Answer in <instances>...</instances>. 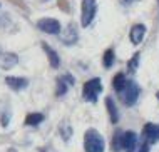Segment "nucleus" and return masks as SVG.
Returning <instances> with one entry per match:
<instances>
[{"label":"nucleus","instance_id":"nucleus-1","mask_svg":"<svg viewBox=\"0 0 159 152\" xmlns=\"http://www.w3.org/2000/svg\"><path fill=\"white\" fill-rule=\"evenodd\" d=\"M84 149L85 152H104L106 142L104 137L96 129H89L84 134Z\"/></svg>","mask_w":159,"mask_h":152},{"label":"nucleus","instance_id":"nucleus-2","mask_svg":"<svg viewBox=\"0 0 159 152\" xmlns=\"http://www.w3.org/2000/svg\"><path fill=\"white\" fill-rule=\"evenodd\" d=\"M119 95H121L122 102L126 104L127 107H132L141 95V87L137 85L134 80H127L126 85H124V89L119 92Z\"/></svg>","mask_w":159,"mask_h":152},{"label":"nucleus","instance_id":"nucleus-3","mask_svg":"<svg viewBox=\"0 0 159 152\" xmlns=\"http://www.w3.org/2000/svg\"><path fill=\"white\" fill-rule=\"evenodd\" d=\"M102 92V80L101 79H91L87 80L82 87V97L87 102H97L99 94Z\"/></svg>","mask_w":159,"mask_h":152},{"label":"nucleus","instance_id":"nucleus-4","mask_svg":"<svg viewBox=\"0 0 159 152\" xmlns=\"http://www.w3.org/2000/svg\"><path fill=\"white\" fill-rule=\"evenodd\" d=\"M97 12V2L96 0H82V14H80V25L89 27L92 24L94 17Z\"/></svg>","mask_w":159,"mask_h":152},{"label":"nucleus","instance_id":"nucleus-5","mask_svg":"<svg viewBox=\"0 0 159 152\" xmlns=\"http://www.w3.org/2000/svg\"><path fill=\"white\" fill-rule=\"evenodd\" d=\"M143 141L148 142L149 145L159 142V124H146L143 129Z\"/></svg>","mask_w":159,"mask_h":152},{"label":"nucleus","instance_id":"nucleus-6","mask_svg":"<svg viewBox=\"0 0 159 152\" xmlns=\"http://www.w3.org/2000/svg\"><path fill=\"white\" fill-rule=\"evenodd\" d=\"M77 38H79V32H77V27L74 24H69L61 32V42L64 45H74Z\"/></svg>","mask_w":159,"mask_h":152},{"label":"nucleus","instance_id":"nucleus-7","mask_svg":"<svg viewBox=\"0 0 159 152\" xmlns=\"http://www.w3.org/2000/svg\"><path fill=\"white\" fill-rule=\"evenodd\" d=\"M137 147V136L132 130L122 132V139H121V149L126 152H134Z\"/></svg>","mask_w":159,"mask_h":152},{"label":"nucleus","instance_id":"nucleus-8","mask_svg":"<svg viewBox=\"0 0 159 152\" xmlns=\"http://www.w3.org/2000/svg\"><path fill=\"white\" fill-rule=\"evenodd\" d=\"M37 27L42 30V32L45 34H59L61 32V24H59V20L55 19H40L37 22Z\"/></svg>","mask_w":159,"mask_h":152},{"label":"nucleus","instance_id":"nucleus-9","mask_svg":"<svg viewBox=\"0 0 159 152\" xmlns=\"http://www.w3.org/2000/svg\"><path fill=\"white\" fill-rule=\"evenodd\" d=\"M17 64H19V57H17V54H14V52H2L0 54V69L10 70Z\"/></svg>","mask_w":159,"mask_h":152},{"label":"nucleus","instance_id":"nucleus-10","mask_svg":"<svg viewBox=\"0 0 159 152\" xmlns=\"http://www.w3.org/2000/svg\"><path fill=\"white\" fill-rule=\"evenodd\" d=\"M144 35H146V25H143V24L134 25V27L131 29V34H129L131 42L134 43V45H139V43L144 40Z\"/></svg>","mask_w":159,"mask_h":152},{"label":"nucleus","instance_id":"nucleus-11","mask_svg":"<svg viewBox=\"0 0 159 152\" xmlns=\"http://www.w3.org/2000/svg\"><path fill=\"white\" fill-rule=\"evenodd\" d=\"M5 84L10 87L12 90H24L29 85V80L25 77H7Z\"/></svg>","mask_w":159,"mask_h":152},{"label":"nucleus","instance_id":"nucleus-12","mask_svg":"<svg viewBox=\"0 0 159 152\" xmlns=\"http://www.w3.org/2000/svg\"><path fill=\"white\" fill-rule=\"evenodd\" d=\"M42 49H44V52L47 54V57H49L50 65H52L54 69H57L59 65H61V59H59L57 52H55V50L52 49V47H50L49 43H45V42H42Z\"/></svg>","mask_w":159,"mask_h":152},{"label":"nucleus","instance_id":"nucleus-13","mask_svg":"<svg viewBox=\"0 0 159 152\" xmlns=\"http://www.w3.org/2000/svg\"><path fill=\"white\" fill-rule=\"evenodd\" d=\"M106 107H107V112H109V119L112 124H117L119 122V112H117V107H116L114 101L111 97L106 99Z\"/></svg>","mask_w":159,"mask_h":152},{"label":"nucleus","instance_id":"nucleus-14","mask_svg":"<svg viewBox=\"0 0 159 152\" xmlns=\"http://www.w3.org/2000/svg\"><path fill=\"white\" fill-rule=\"evenodd\" d=\"M126 82H127V79H126V75L121 72V74H117V75L112 79V87H114V90L116 92H121V90L124 89V85H126Z\"/></svg>","mask_w":159,"mask_h":152},{"label":"nucleus","instance_id":"nucleus-15","mask_svg":"<svg viewBox=\"0 0 159 152\" xmlns=\"http://www.w3.org/2000/svg\"><path fill=\"white\" fill-rule=\"evenodd\" d=\"M40 122H44V114H39V112H32L25 117V124L27 125H39Z\"/></svg>","mask_w":159,"mask_h":152},{"label":"nucleus","instance_id":"nucleus-16","mask_svg":"<svg viewBox=\"0 0 159 152\" xmlns=\"http://www.w3.org/2000/svg\"><path fill=\"white\" fill-rule=\"evenodd\" d=\"M139 59H141L139 54H134V55H132V59L129 60V64H127V72H129V74H134V72L137 70V67H139Z\"/></svg>","mask_w":159,"mask_h":152},{"label":"nucleus","instance_id":"nucleus-17","mask_svg":"<svg viewBox=\"0 0 159 152\" xmlns=\"http://www.w3.org/2000/svg\"><path fill=\"white\" fill-rule=\"evenodd\" d=\"M114 64V50L112 49H107L106 54H104V67L106 69H111Z\"/></svg>","mask_w":159,"mask_h":152},{"label":"nucleus","instance_id":"nucleus-18","mask_svg":"<svg viewBox=\"0 0 159 152\" xmlns=\"http://www.w3.org/2000/svg\"><path fill=\"white\" fill-rule=\"evenodd\" d=\"M61 136H62V139L64 141H69L70 139V136H72V127L69 125L67 122H64V124H61Z\"/></svg>","mask_w":159,"mask_h":152},{"label":"nucleus","instance_id":"nucleus-19","mask_svg":"<svg viewBox=\"0 0 159 152\" xmlns=\"http://www.w3.org/2000/svg\"><path fill=\"white\" fill-rule=\"evenodd\" d=\"M67 87H69V85H67V82L64 80L62 77H59V79H57V95H59V97L67 92Z\"/></svg>","mask_w":159,"mask_h":152},{"label":"nucleus","instance_id":"nucleus-20","mask_svg":"<svg viewBox=\"0 0 159 152\" xmlns=\"http://www.w3.org/2000/svg\"><path fill=\"white\" fill-rule=\"evenodd\" d=\"M121 139H122V132H116V136L112 137V150H121Z\"/></svg>","mask_w":159,"mask_h":152},{"label":"nucleus","instance_id":"nucleus-21","mask_svg":"<svg viewBox=\"0 0 159 152\" xmlns=\"http://www.w3.org/2000/svg\"><path fill=\"white\" fill-rule=\"evenodd\" d=\"M137 152H149V144H148V142H141V145H139V150H137Z\"/></svg>","mask_w":159,"mask_h":152},{"label":"nucleus","instance_id":"nucleus-22","mask_svg":"<svg viewBox=\"0 0 159 152\" xmlns=\"http://www.w3.org/2000/svg\"><path fill=\"white\" fill-rule=\"evenodd\" d=\"M121 2L124 3V5H131V3H134V2H137V0H121Z\"/></svg>","mask_w":159,"mask_h":152},{"label":"nucleus","instance_id":"nucleus-23","mask_svg":"<svg viewBox=\"0 0 159 152\" xmlns=\"http://www.w3.org/2000/svg\"><path fill=\"white\" fill-rule=\"evenodd\" d=\"M8 152H17V150H14V149H10V150H8Z\"/></svg>","mask_w":159,"mask_h":152}]
</instances>
